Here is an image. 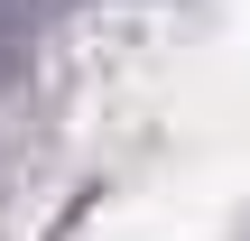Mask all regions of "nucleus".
<instances>
[{
  "label": "nucleus",
  "mask_w": 250,
  "mask_h": 241,
  "mask_svg": "<svg viewBox=\"0 0 250 241\" xmlns=\"http://www.w3.org/2000/svg\"><path fill=\"white\" fill-rule=\"evenodd\" d=\"M37 65V0H0V84Z\"/></svg>",
  "instance_id": "nucleus-1"
}]
</instances>
